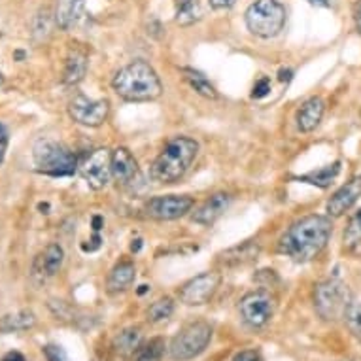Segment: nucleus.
<instances>
[{
    "label": "nucleus",
    "instance_id": "41",
    "mask_svg": "<svg viewBox=\"0 0 361 361\" xmlns=\"http://www.w3.org/2000/svg\"><path fill=\"white\" fill-rule=\"evenodd\" d=\"M140 248H142V238L133 240V244H130V252H133V254H137V252H140Z\"/></svg>",
    "mask_w": 361,
    "mask_h": 361
},
{
    "label": "nucleus",
    "instance_id": "40",
    "mask_svg": "<svg viewBox=\"0 0 361 361\" xmlns=\"http://www.w3.org/2000/svg\"><path fill=\"white\" fill-rule=\"evenodd\" d=\"M102 224H104V219H102L101 216H95V218H93V231H95V233L101 231Z\"/></svg>",
    "mask_w": 361,
    "mask_h": 361
},
{
    "label": "nucleus",
    "instance_id": "2",
    "mask_svg": "<svg viewBox=\"0 0 361 361\" xmlns=\"http://www.w3.org/2000/svg\"><path fill=\"white\" fill-rule=\"evenodd\" d=\"M112 87L123 101L148 102L159 99L163 85L154 71V66L146 61H133L116 72L112 78Z\"/></svg>",
    "mask_w": 361,
    "mask_h": 361
},
{
    "label": "nucleus",
    "instance_id": "23",
    "mask_svg": "<svg viewBox=\"0 0 361 361\" xmlns=\"http://www.w3.org/2000/svg\"><path fill=\"white\" fill-rule=\"evenodd\" d=\"M341 169H343V163L341 161H335L331 165L320 166L316 171H310L307 174H301V176H295L297 182H305V184L316 185L320 190H327L331 188V184L337 180V176L341 174Z\"/></svg>",
    "mask_w": 361,
    "mask_h": 361
},
{
    "label": "nucleus",
    "instance_id": "6",
    "mask_svg": "<svg viewBox=\"0 0 361 361\" xmlns=\"http://www.w3.org/2000/svg\"><path fill=\"white\" fill-rule=\"evenodd\" d=\"M286 25V8L279 0H255L246 10V27L259 38H274Z\"/></svg>",
    "mask_w": 361,
    "mask_h": 361
},
{
    "label": "nucleus",
    "instance_id": "30",
    "mask_svg": "<svg viewBox=\"0 0 361 361\" xmlns=\"http://www.w3.org/2000/svg\"><path fill=\"white\" fill-rule=\"evenodd\" d=\"M346 327L348 331L354 335L357 341H361V302H352L348 308V312L344 316Z\"/></svg>",
    "mask_w": 361,
    "mask_h": 361
},
{
    "label": "nucleus",
    "instance_id": "21",
    "mask_svg": "<svg viewBox=\"0 0 361 361\" xmlns=\"http://www.w3.org/2000/svg\"><path fill=\"white\" fill-rule=\"evenodd\" d=\"M87 74V54L80 48L71 49L66 55L65 71H63V82L66 85H78Z\"/></svg>",
    "mask_w": 361,
    "mask_h": 361
},
{
    "label": "nucleus",
    "instance_id": "24",
    "mask_svg": "<svg viewBox=\"0 0 361 361\" xmlns=\"http://www.w3.org/2000/svg\"><path fill=\"white\" fill-rule=\"evenodd\" d=\"M36 316L32 310H19V312L6 314L0 320V333H18L27 331L30 327H35Z\"/></svg>",
    "mask_w": 361,
    "mask_h": 361
},
{
    "label": "nucleus",
    "instance_id": "12",
    "mask_svg": "<svg viewBox=\"0 0 361 361\" xmlns=\"http://www.w3.org/2000/svg\"><path fill=\"white\" fill-rule=\"evenodd\" d=\"M68 114L76 123L83 125V127H101L110 114V102L106 99L93 101L89 97L78 93L68 102Z\"/></svg>",
    "mask_w": 361,
    "mask_h": 361
},
{
    "label": "nucleus",
    "instance_id": "35",
    "mask_svg": "<svg viewBox=\"0 0 361 361\" xmlns=\"http://www.w3.org/2000/svg\"><path fill=\"white\" fill-rule=\"evenodd\" d=\"M233 361H263L261 360V354L257 350H243V352H238Z\"/></svg>",
    "mask_w": 361,
    "mask_h": 361
},
{
    "label": "nucleus",
    "instance_id": "44",
    "mask_svg": "<svg viewBox=\"0 0 361 361\" xmlns=\"http://www.w3.org/2000/svg\"><path fill=\"white\" fill-rule=\"evenodd\" d=\"M148 291V286H140V290H138V293L142 295V293H146Z\"/></svg>",
    "mask_w": 361,
    "mask_h": 361
},
{
    "label": "nucleus",
    "instance_id": "16",
    "mask_svg": "<svg viewBox=\"0 0 361 361\" xmlns=\"http://www.w3.org/2000/svg\"><path fill=\"white\" fill-rule=\"evenodd\" d=\"M63 261H65V250L59 244H49L35 257L32 273L40 279H51L61 271Z\"/></svg>",
    "mask_w": 361,
    "mask_h": 361
},
{
    "label": "nucleus",
    "instance_id": "38",
    "mask_svg": "<svg viewBox=\"0 0 361 361\" xmlns=\"http://www.w3.org/2000/svg\"><path fill=\"white\" fill-rule=\"evenodd\" d=\"M0 361H27V360H25V355L21 354V352L12 350V352H6V354L2 355V360Z\"/></svg>",
    "mask_w": 361,
    "mask_h": 361
},
{
    "label": "nucleus",
    "instance_id": "11",
    "mask_svg": "<svg viewBox=\"0 0 361 361\" xmlns=\"http://www.w3.org/2000/svg\"><path fill=\"white\" fill-rule=\"evenodd\" d=\"M80 174L93 190H104L112 180V152L99 148L83 159L80 165Z\"/></svg>",
    "mask_w": 361,
    "mask_h": 361
},
{
    "label": "nucleus",
    "instance_id": "25",
    "mask_svg": "<svg viewBox=\"0 0 361 361\" xmlns=\"http://www.w3.org/2000/svg\"><path fill=\"white\" fill-rule=\"evenodd\" d=\"M184 78L197 95L204 97V99H210V101H216V99H218V91H216V87H214L212 83H210V80H208L202 72L184 68Z\"/></svg>",
    "mask_w": 361,
    "mask_h": 361
},
{
    "label": "nucleus",
    "instance_id": "28",
    "mask_svg": "<svg viewBox=\"0 0 361 361\" xmlns=\"http://www.w3.org/2000/svg\"><path fill=\"white\" fill-rule=\"evenodd\" d=\"M344 248L354 250L357 246H361V210L350 218L348 227L344 229Z\"/></svg>",
    "mask_w": 361,
    "mask_h": 361
},
{
    "label": "nucleus",
    "instance_id": "27",
    "mask_svg": "<svg viewBox=\"0 0 361 361\" xmlns=\"http://www.w3.org/2000/svg\"><path fill=\"white\" fill-rule=\"evenodd\" d=\"M174 314V301L171 297H161L157 301H154L146 310V316H148V322L152 324H159V322H165Z\"/></svg>",
    "mask_w": 361,
    "mask_h": 361
},
{
    "label": "nucleus",
    "instance_id": "20",
    "mask_svg": "<svg viewBox=\"0 0 361 361\" xmlns=\"http://www.w3.org/2000/svg\"><path fill=\"white\" fill-rule=\"evenodd\" d=\"M142 343H144L142 327L130 326L121 329V331L114 337L112 350L116 352V355L127 360V357H133V355L137 354L138 348L142 346Z\"/></svg>",
    "mask_w": 361,
    "mask_h": 361
},
{
    "label": "nucleus",
    "instance_id": "34",
    "mask_svg": "<svg viewBox=\"0 0 361 361\" xmlns=\"http://www.w3.org/2000/svg\"><path fill=\"white\" fill-rule=\"evenodd\" d=\"M8 142H10V133H8L6 125L0 123V165L4 161V155H6Z\"/></svg>",
    "mask_w": 361,
    "mask_h": 361
},
{
    "label": "nucleus",
    "instance_id": "42",
    "mask_svg": "<svg viewBox=\"0 0 361 361\" xmlns=\"http://www.w3.org/2000/svg\"><path fill=\"white\" fill-rule=\"evenodd\" d=\"M310 4H314V6H322V8H329V2L327 0H308Z\"/></svg>",
    "mask_w": 361,
    "mask_h": 361
},
{
    "label": "nucleus",
    "instance_id": "14",
    "mask_svg": "<svg viewBox=\"0 0 361 361\" xmlns=\"http://www.w3.org/2000/svg\"><path fill=\"white\" fill-rule=\"evenodd\" d=\"M261 254V244L255 240H246L243 244H237L233 248H227L225 252L216 255V265L221 269H235V267L248 265L255 261Z\"/></svg>",
    "mask_w": 361,
    "mask_h": 361
},
{
    "label": "nucleus",
    "instance_id": "31",
    "mask_svg": "<svg viewBox=\"0 0 361 361\" xmlns=\"http://www.w3.org/2000/svg\"><path fill=\"white\" fill-rule=\"evenodd\" d=\"M199 19H201V8L197 2L190 4V6L180 8L176 13V23L180 25H193Z\"/></svg>",
    "mask_w": 361,
    "mask_h": 361
},
{
    "label": "nucleus",
    "instance_id": "43",
    "mask_svg": "<svg viewBox=\"0 0 361 361\" xmlns=\"http://www.w3.org/2000/svg\"><path fill=\"white\" fill-rule=\"evenodd\" d=\"M193 2H197V0H176V6L178 10H180V8L190 6V4H193Z\"/></svg>",
    "mask_w": 361,
    "mask_h": 361
},
{
    "label": "nucleus",
    "instance_id": "10",
    "mask_svg": "<svg viewBox=\"0 0 361 361\" xmlns=\"http://www.w3.org/2000/svg\"><path fill=\"white\" fill-rule=\"evenodd\" d=\"M195 207L193 197L190 195H161L149 199L144 204V212L146 216L157 221H172L190 214Z\"/></svg>",
    "mask_w": 361,
    "mask_h": 361
},
{
    "label": "nucleus",
    "instance_id": "9",
    "mask_svg": "<svg viewBox=\"0 0 361 361\" xmlns=\"http://www.w3.org/2000/svg\"><path fill=\"white\" fill-rule=\"evenodd\" d=\"M219 284H221V274L216 271H208L182 284V288L178 290V299L188 307H202L212 301Z\"/></svg>",
    "mask_w": 361,
    "mask_h": 361
},
{
    "label": "nucleus",
    "instance_id": "18",
    "mask_svg": "<svg viewBox=\"0 0 361 361\" xmlns=\"http://www.w3.org/2000/svg\"><path fill=\"white\" fill-rule=\"evenodd\" d=\"M138 176V163L127 148L112 152V178L119 185H130Z\"/></svg>",
    "mask_w": 361,
    "mask_h": 361
},
{
    "label": "nucleus",
    "instance_id": "15",
    "mask_svg": "<svg viewBox=\"0 0 361 361\" xmlns=\"http://www.w3.org/2000/svg\"><path fill=\"white\" fill-rule=\"evenodd\" d=\"M229 204H231V195L229 193H225V191L214 193L212 197H208L207 201L197 208L195 212L191 214V221L204 225V227H210V225L216 224L224 216Z\"/></svg>",
    "mask_w": 361,
    "mask_h": 361
},
{
    "label": "nucleus",
    "instance_id": "3",
    "mask_svg": "<svg viewBox=\"0 0 361 361\" xmlns=\"http://www.w3.org/2000/svg\"><path fill=\"white\" fill-rule=\"evenodd\" d=\"M199 155V142L190 137H176L165 144L149 169V176L159 184H174L188 174Z\"/></svg>",
    "mask_w": 361,
    "mask_h": 361
},
{
    "label": "nucleus",
    "instance_id": "32",
    "mask_svg": "<svg viewBox=\"0 0 361 361\" xmlns=\"http://www.w3.org/2000/svg\"><path fill=\"white\" fill-rule=\"evenodd\" d=\"M44 355H46V361H71L65 348L59 346V344H48V346H44Z\"/></svg>",
    "mask_w": 361,
    "mask_h": 361
},
{
    "label": "nucleus",
    "instance_id": "13",
    "mask_svg": "<svg viewBox=\"0 0 361 361\" xmlns=\"http://www.w3.org/2000/svg\"><path fill=\"white\" fill-rule=\"evenodd\" d=\"M361 199V176L352 178L350 182H346L344 185H341L335 193L331 195V199L327 201V216L329 218H341L344 214L348 212L350 208L354 207L355 202Z\"/></svg>",
    "mask_w": 361,
    "mask_h": 361
},
{
    "label": "nucleus",
    "instance_id": "33",
    "mask_svg": "<svg viewBox=\"0 0 361 361\" xmlns=\"http://www.w3.org/2000/svg\"><path fill=\"white\" fill-rule=\"evenodd\" d=\"M269 91H271V80L265 76H261L257 82L254 83V87H252V99H265L269 95Z\"/></svg>",
    "mask_w": 361,
    "mask_h": 361
},
{
    "label": "nucleus",
    "instance_id": "36",
    "mask_svg": "<svg viewBox=\"0 0 361 361\" xmlns=\"http://www.w3.org/2000/svg\"><path fill=\"white\" fill-rule=\"evenodd\" d=\"M214 10H229L237 4V0H208Z\"/></svg>",
    "mask_w": 361,
    "mask_h": 361
},
{
    "label": "nucleus",
    "instance_id": "1",
    "mask_svg": "<svg viewBox=\"0 0 361 361\" xmlns=\"http://www.w3.org/2000/svg\"><path fill=\"white\" fill-rule=\"evenodd\" d=\"M331 235L333 224L329 216H305L291 224L280 237L276 252L295 263H308L327 248Z\"/></svg>",
    "mask_w": 361,
    "mask_h": 361
},
{
    "label": "nucleus",
    "instance_id": "17",
    "mask_svg": "<svg viewBox=\"0 0 361 361\" xmlns=\"http://www.w3.org/2000/svg\"><path fill=\"white\" fill-rule=\"evenodd\" d=\"M326 114V101L322 97H310L308 101L301 104V108L295 114L297 129L301 133H312L318 129Z\"/></svg>",
    "mask_w": 361,
    "mask_h": 361
},
{
    "label": "nucleus",
    "instance_id": "22",
    "mask_svg": "<svg viewBox=\"0 0 361 361\" xmlns=\"http://www.w3.org/2000/svg\"><path fill=\"white\" fill-rule=\"evenodd\" d=\"M85 0H59L55 8V25L63 30H71L80 21Z\"/></svg>",
    "mask_w": 361,
    "mask_h": 361
},
{
    "label": "nucleus",
    "instance_id": "26",
    "mask_svg": "<svg viewBox=\"0 0 361 361\" xmlns=\"http://www.w3.org/2000/svg\"><path fill=\"white\" fill-rule=\"evenodd\" d=\"M166 352L165 338L154 337L148 343H142L138 352L133 355V361H163Z\"/></svg>",
    "mask_w": 361,
    "mask_h": 361
},
{
    "label": "nucleus",
    "instance_id": "19",
    "mask_svg": "<svg viewBox=\"0 0 361 361\" xmlns=\"http://www.w3.org/2000/svg\"><path fill=\"white\" fill-rule=\"evenodd\" d=\"M137 279V267L135 263L129 259L119 261L114 265V269L108 274L106 280V290L110 295H118V293H123L133 286Z\"/></svg>",
    "mask_w": 361,
    "mask_h": 361
},
{
    "label": "nucleus",
    "instance_id": "5",
    "mask_svg": "<svg viewBox=\"0 0 361 361\" xmlns=\"http://www.w3.org/2000/svg\"><path fill=\"white\" fill-rule=\"evenodd\" d=\"M36 169L48 176H71L78 169L76 155L65 144L49 138H42L32 148Z\"/></svg>",
    "mask_w": 361,
    "mask_h": 361
},
{
    "label": "nucleus",
    "instance_id": "29",
    "mask_svg": "<svg viewBox=\"0 0 361 361\" xmlns=\"http://www.w3.org/2000/svg\"><path fill=\"white\" fill-rule=\"evenodd\" d=\"M51 21H55V18L51 19L49 10L44 8V10L38 12V16L35 18V25H32V36H35V40H48L49 35H51Z\"/></svg>",
    "mask_w": 361,
    "mask_h": 361
},
{
    "label": "nucleus",
    "instance_id": "45",
    "mask_svg": "<svg viewBox=\"0 0 361 361\" xmlns=\"http://www.w3.org/2000/svg\"><path fill=\"white\" fill-rule=\"evenodd\" d=\"M2 83H4V76L0 74V87H2Z\"/></svg>",
    "mask_w": 361,
    "mask_h": 361
},
{
    "label": "nucleus",
    "instance_id": "4",
    "mask_svg": "<svg viewBox=\"0 0 361 361\" xmlns=\"http://www.w3.org/2000/svg\"><path fill=\"white\" fill-rule=\"evenodd\" d=\"M352 293L348 286L338 276L327 279L314 288V308L322 320L338 322L344 320L352 305Z\"/></svg>",
    "mask_w": 361,
    "mask_h": 361
},
{
    "label": "nucleus",
    "instance_id": "37",
    "mask_svg": "<svg viewBox=\"0 0 361 361\" xmlns=\"http://www.w3.org/2000/svg\"><path fill=\"white\" fill-rule=\"evenodd\" d=\"M352 16H354V25L355 30L361 35V0H357L354 4V10H352Z\"/></svg>",
    "mask_w": 361,
    "mask_h": 361
},
{
    "label": "nucleus",
    "instance_id": "39",
    "mask_svg": "<svg viewBox=\"0 0 361 361\" xmlns=\"http://www.w3.org/2000/svg\"><path fill=\"white\" fill-rule=\"evenodd\" d=\"M291 78H293V71H291V68H280V72H279L280 82L290 83Z\"/></svg>",
    "mask_w": 361,
    "mask_h": 361
},
{
    "label": "nucleus",
    "instance_id": "7",
    "mask_svg": "<svg viewBox=\"0 0 361 361\" xmlns=\"http://www.w3.org/2000/svg\"><path fill=\"white\" fill-rule=\"evenodd\" d=\"M210 341H212V326L208 322H190L174 335L169 355L172 361H190L201 355Z\"/></svg>",
    "mask_w": 361,
    "mask_h": 361
},
{
    "label": "nucleus",
    "instance_id": "46",
    "mask_svg": "<svg viewBox=\"0 0 361 361\" xmlns=\"http://www.w3.org/2000/svg\"><path fill=\"white\" fill-rule=\"evenodd\" d=\"M350 361H361V360H350Z\"/></svg>",
    "mask_w": 361,
    "mask_h": 361
},
{
    "label": "nucleus",
    "instance_id": "8",
    "mask_svg": "<svg viewBox=\"0 0 361 361\" xmlns=\"http://www.w3.org/2000/svg\"><path fill=\"white\" fill-rule=\"evenodd\" d=\"M276 310V299L271 295V291L257 290L250 291L238 302V312L246 326L252 329H261L273 320Z\"/></svg>",
    "mask_w": 361,
    "mask_h": 361
}]
</instances>
